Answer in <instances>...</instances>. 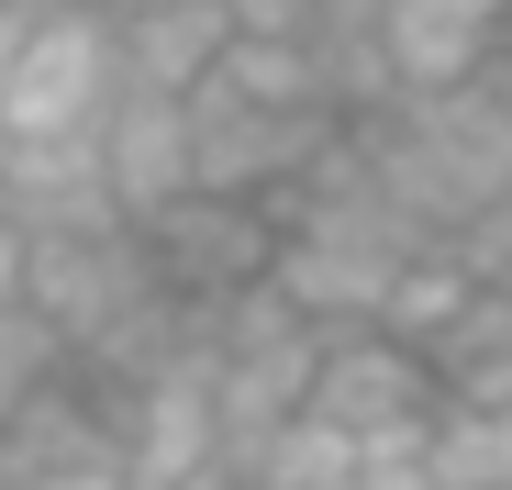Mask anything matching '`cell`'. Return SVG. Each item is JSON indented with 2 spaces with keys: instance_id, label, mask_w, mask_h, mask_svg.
I'll use <instances>...</instances> for the list:
<instances>
[{
  "instance_id": "1",
  "label": "cell",
  "mask_w": 512,
  "mask_h": 490,
  "mask_svg": "<svg viewBox=\"0 0 512 490\" xmlns=\"http://www.w3.org/2000/svg\"><path fill=\"white\" fill-rule=\"evenodd\" d=\"M312 357L323 335L279 301V290H245L201 323V379H212V435H223V468H245L301 401H312Z\"/></svg>"
},
{
  "instance_id": "2",
  "label": "cell",
  "mask_w": 512,
  "mask_h": 490,
  "mask_svg": "<svg viewBox=\"0 0 512 490\" xmlns=\"http://www.w3.org/2000/svg\"><path fill=\"white\" fill-rule=\"evenodd\" d=\"M112 101H123L112 12H45L0 67V145H101Z\"/></svg>"
},
{
  "instance_id": "3",
  "label": "cell",
  "mask_w": 512,
  "mask_h": 490,
  "mask_svg": "<svg viewBox=\"0 0 512 490\" xmlns=\"http://www.w3.org/2000/svg\"><path fill=\"white\" fill-rule=\"evenodd\" d=\"M145 301H167L156 290V268H145V234L112 212V223H78V234H34V268H23V312L45 323V335L67 346V368L90 357V346H112L123 323L145 312Z\"/></svg>"
},
{
  "instance_id": "4",
  "label": "cell",
  "mask_w": 512,
  "mask_h": 490,
  "mask_svg": "<svg viewBox=\"0 0 512 490\" xmlns=\"http://www.w3.org/2000/svg\"><path fill=\"white\" fill-rule=\"evenodd\" d=\"M435 368H423V346H401V335H379V323H357V335H323V357H312V401L301 413L312 424H334L357 457H412L423 446V424H435Z\"/></svg>"
},
{
  "instance_id": "5",
  "label": "cell",
  "mask_w": 512,
  "mask_h": 490,
  "mask_svg": "<svg viewBox=\"0 0 512 490\" xmlns=\"http://www.w3.org/2000/svg\"><path fill=\"white\" fill-rule=\"evenodd\" d=\"M134 234H145L156 290L190 301V312H223L245 290H268V268H279V212L268 201H223V190H179L167 212H145Z\"/></svg>"
},
{
  "instance_id": "6",
  "label": "cell",
  "mask_w": 512,
  "mask_h": 490,
  "mask_svg": "<svg viewBox=\"0 0 512 490\" xmlns=\"http://www.w3.org/2000/svg\"><path fill=\"white\" fill-rule=\"evenodd\" d=\"M323 145H334V112H268V101H234L223 78L190 90V190L268 201V212H279Z\"/></svg>"
},
{
  "instance_id": "7",
  "label": "cell",
  "mask_w": 512,
  "mask_h": 490,
  "mask_svg": "<svg viewBox=\"0 0 512 490\" xmlns=\"http://www.w3.org/2000/svg\"><path fill=\"white\" fill-rule=\"evenodd\" d=\"M501 34H512V0H379V67H390V101L490 78V67H501Z\"/></svg>"
},
{
  "instance_id": "8",
  "label": "cell",
  "mask_w": 512,
  "mask_h": 490,
  "mask_svg": "<svg viewBox=\"0 0 512 490\" xmlns=\"http://www.w3.org/2000/svg\"><path fill=\"white\" fill-rule=\"evenodd\" d=\"M101 190L123 223L167 212L190 190V101H167V90H123L112 123H101Z\"/></svg>"
},
{
  "instance_id": "9",
  "label": "cell",
  "mask_w": 512,
  "mask_h": 490,
  "mask_svg": "<svg viewBox=\"0 0 512 490\" xmlns=\"http://www.w3.org/2000/svg\"><path fill=\"white\" fill-rule=\"evenodd\" d=\"M112 45H123V90L190 101L201 78L223 67L234 23H223V0H134V12H112Z\"/></svg>"
},
{
  "instance_id": "10",
  "label": "cell",
  "mask_w": 512,
  "mask_h": 490,
  "mask_svg": "<svg viewBox=\"0 0 512 490\" xmlns=\"http://www.w3.org/2000/svg\"><path fill=\"white\" fill-rule=\"evenodd\" d=\"M412 468L423 490H512V401H435Z\"/></svg>"
},
{
  "instance_id": "11",
  "label": "cell",
  "mask_w": 512,
  "mask_h": 490,
  "mask_svg": "<svg viewBox=\"0 0 512 490\" xmlns=\"http://www.w3.org/2000/svg\"><path fill=\"white\" fill-rule=\"evenodd\" d=\"M357 446L334 435V424H312V413H290L268 446H256L245 468H234V490H357Z\"/></svg>"
},
{
  "instance_id": "12",
  "label": "cell",
  "mask_w": 512,
  "mask_h": 490,
  "mask_svg": "<svg viewBox=\"0 0 512 490\" xmlns=\"http://www.w3.org/2000/svg\"><path fill=\"white\" fill-rule=\"evenodd\" d=\"M212 78H223L234 101H268V112H334V101H323V67H312V45H279V34H234Z\"/></svg>"
},
{
  "instance_id": "13",
  "label": "cell",
  "mask_w": 512,
  "mask_h": 490,
  "mask_svg": "<svg viewBox=\"0 0 512 490\" xmlns=\"http://www.w3.org/2000/svg\"><path fill=\"white\" fill-rule=\"evenodd\" d=\"M56 379H67V346L45 335L23 301H0V424H12L34 390H56Z\"/></svg>"
},
{
  "instance_id": "14",
  "label": "cell",
  "mask_w": 512,
  "mask_h": 490,
  "mask_svg": "<svg viewBox=\"0 0 512 490\" xmlns=\"http://www.w3.org/2000/svg\"><path fill=\"white\" fill-rule=\"evenodd\" d=\"M312 12H323V0H223V23H234V34H279V45H301Z\"/></svg>"
},
{
  "instance_id": "15",
  "label": "cell",
  "mask_w": 512,
  "mask_h": 490,
  "mask_svg": "<svg viewBox=\"0 0 512 490\" xmlns=\"http://www.w3.org/2000/svg\"><path fill=\"white\" fill-rule=\"evenodd\" d=\"M23 268H34V234L0 212V301H23Z\"/></svg>"
},
{
  "instance_id": "16",
  "label": "cell",
  "mask_w": 512,
  "mask_h": 490,
  "mask_svg": "<svg viewBox=\"0 0 512 490\" xmlns=\"http://www.w3.org/2000/svg\"><path fill=\"white\" fill-rule=\"evenodd\" d=\"M357 490H423V468H412V457H368V468H357Z\"/></svg>"
},
{
  "instance_id": "17",
  "label": "cell",
  "mask_w": 512,
  "mask_h": 490,
  "mask_svg": "<svg viewBox=\"0 0 512 490\" xmlns=\"http://www.w3.org/2000/svg\"><path fill=\"white\" fill-rule=\"evenodd\" d=\"M23 23H45V12H101V0H12Z\"/></svg>"
}]
</instances>
